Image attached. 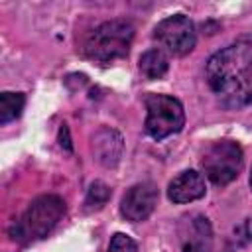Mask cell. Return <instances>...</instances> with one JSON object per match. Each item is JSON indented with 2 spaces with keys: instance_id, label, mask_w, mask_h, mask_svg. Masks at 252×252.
Masks as SVG:
<instances>
[{
  "instance_id": "6da1fadb",
  "label": "cell",
  "mask_w": 252,
  "mask_h": 252,
  "mask_svg": "<svg viewBox=\"0 0 252 252\" xmlns=\"http://www.w3.org/2000/svg\"><path fill=\"white\" fill-rule=\"evenodd\" d=\"M205 79L217 102L226 110H240L252 102V33L215 51L205 65Z\"/></svg>"
},
{
  "instance_id": "7a4b0ae2",
  "label": "cell",
  "mask_w": 252,
  "mask_h": 252,
  "mask_svg": "<svg viewBox=\"0 0 252 252\" xmlns=\"http://www.w3.org/2000/svg\"><path fill=\"white\" fill-rule=\"evenodd\" d=\"M134 24L124 18L98 24L83 41V53L96 63H112L128 55L134 39Z\"/></svg>"
},
{
  "instance_id": "3957f363",
  "label": "cell",
  "mask_w": 252,
  "mask_h": 252,
  "mask_svg": "<svg viewBox=\"0 0 252 252\" xmlns=\"http://www.w3.org/2000/svg\"><path fill=\"white\" fill-rule=\"evenodd\" d=\"M65 215V201L59 195H41L30 203L20 220L10 226V236L16 242L30 244L45 238Z\"/></svg>"
},
{
  "instance_id": "277c9868",
  "label": "cell",
  "mask_w": 252,
  "mask_h": 252,
  "mask_svg": "<svg viewBox=\"0 0 252 252\" xmlns=\"http://www.w3.org/2000/svg\"><path fill=\"white\" fill-rule=\"evenodd\" d=\"M146 104V134L156 142L165 140L183 130L185 126V110L183 104L171 96L161 93H148L144 98Z\"/></svg>"
},
{
  "instance_id": "5b68a950",
  "label": "cell",
  "mask_w": 252,
  "mask_h": 252,
  "mask_svg": "<svg viewBox=\"0 0 252 252\" xmlns=\"http://www.w3.org/2000/svg\"><path fill=\"white\" fill-rule=\"evenodd\" d=\"M201 167L211 183H215L217 187H224L240 175L244 167V152L234 140L213 142L203 154Z\"/></svg>"
},
{
  "instance_id": "8992f818",
  "label": "cell",
  "mask_w": 252,
  "mask_h": 252,
  "mask_svg": "<svg viewBox=\"0 0 252 252\" xmlns=\"http://www.w3.org/2000/svg\"><path fill=\"white\" fill-rule=\"evenodd\" d=\"M154 39L158 41L161 51L173 57H183L195 49L197 43L195 24L185 14L167 16L154 28Z\"/></svg>"
},
{
  "instance_id": "52a82bcc",
  "label": "cell",
  "mask_w": 252,
  "mask_h": 252,
  "mask_svg": "<svg viewBox=\"0 0 252 252\" xmlns=\"http://www.w3.org/2000/svg\"><path fill=\"white\" fill-rule=\"evenodd\" d=\"M158 199H159V191L156 183L152 181L136 183L124 193L120 201V215L130 222H142L154 213Z\"/></svg>"
},
{
  "instance_id": "ba28073f",
  "label": "cell",
  "mask_w": 252,
  "mask_h": 252,
  "mask_svg": "<svg viewBox=\"0 0 252 252\" xmlns=\"http://www.w3.org/2000/svg\"><path fill=\"white\" fill-rule=\"evenodd\" d=\"M91 148H93L94 159L100 165L114 167L122 158L124 140L118 130H114L110 126H100L91 138Z\"/></svg>"
},
{
  "instance_id": "9c48e42d",
  "label": "cell",
  "mask_w": 252,
  "mask_h": 252,
  "mask_svg": "<svg viewBox=\"0 0 252 252\" xmlns=\"http://www.w3.org/2000/svg\"><path fill=\"white\" fill-rule=\"evenodd\" d=\"M205 193H207L205 177L195 169H185L177 173L167 185V199L175 205L197 201L205 197Z\"/></svg>"
},
{
  "instance_id": "30bf717a",
  "label": "cell",
  "mask_w": 252,
  "mask_h": 252,
  "mask_svg": "<svg viewBox=\"0 0 252 252\" xmlns=\"http://www.w3.org/2000/svg\"><path fill=\"white\" fill-rule=\"evenodd\" d=\"M213 228L207 217L195 215L187 220V232L183 234V252H211Z\"/></svg>"
},
{
  "instance_id": "8fae6325",
  "label": "cell",
  "mask_w": 252,
  "mask_h": 252,
  "mask_svg": "<svg viewBox=\"0 0 252 252\" xmlns=\"http://www.w3.org/2000/svg\"><path fill=\"white\" fill-rule=\"evenodd\" d=\"M142 75L150 81H156V79H161L167 69H169V59L165 55V51L154 47V49H148L142 53L140 57V63H138Z\"/></svg>"
},
{
  "instance_id": "7c38bea8",
  "label": "cell",
  "mask_w": 252,
  "mask_h": 252,
  "mask_svg": "<svg viewBox=\"0 0 252 252\" xmlns=\"http://www.w3.org/2000/svg\"><path fill=\"white\" fill-rule=\"evenodd\" d=\"M24 106H26V94L24 93L4 91L0 94V124H8V122L20 118Z\"/></svg>"
},
{
  "instance_id": "4fadbf2b",
  "label": "cell",
  "mask_w": 252,
  "mask_h": 252,
  "mask_svg": "<svg viewBox=\"0 0 252 252\" xmlns=\"http://www.w3.org/2000/svg\"><path fill=\"white\" fill-rule=\"evenodd\" d=\"M250 242H252V217H246L242 222H238L232 228L226 240V252H236L238 248H244Z\"/></svg>"
},
{
  "instance_id": "5bb4252c",
  "label": "cell",
  "mask_w": 252,
  "mask_h": 252,
  "mask_svg": "<svg viewBox=\"0 0 252 252\" xmlns=\"http://www.w3.org/2000/svg\"><path fill=\"white\" fill-rule=\"evenodd\" d=\"M110 195H112V191H110V187L104 181H93L89 191H87V197H85V207L89 211L102 209L108 203Z\"/></svg>"
},
{
  "instance_id": "9a60e30c",
  "label": "cell",
  "mask_w": 252,
  "mask_h": 252,
  "mask_svg": "<svg viewBox=\"0 0 252 252\" xmlns=\"http://www.w3.org/2000/svg\"><path fill=\"white\" fill-rule=\"evenodd\" d=\"M108 252H138V244L134 238H130L124 232H116L110 238L108 244Z\"/></svg>"
},
{
  "instance_id": "2e32d148",
  "label": "cell",
  "mask_w": 252,
  "mask_h": 252,
  "mask_svg": "<svg viewBox=\"0 0 252 252\" xmlns=\"http://www.w3.org/2000/svg\"><path fill=\"white\" fill-rule=\"evenodd\" d=\"M59 144H61L63 150L73 152V144H71V138H69V128H67V124H63V126L59 128Z\"/></svg>"
},
{
  "instance_id": "e0dca14e",
  "label": "cell",
  "mask_w": 252,
  "mask_h": 252,
  "mask_svg": "<svg viewBox=\"0 0 252 252\" xmlns=\"http://www.w3.org/2000/svg\"><path fill=\"white\" fill-rule=\"evenodd\" d=\"M250 189H252V171H250Z\"/></svg>"
}]
</instances>
